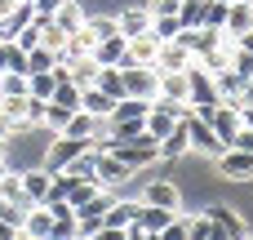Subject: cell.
Masks as SVG:
<instances>
[{
	"mask_svg": "<svg viewBox=\"0 0 253 240\" xmlns=\"http://www.w3.org/2000/svg\"><path fill=\"white\" fill-rule=\"evenodd\" d=\"M205 4H209V0H178V22H182V27H200Z\"/></svg>",
	"mask_w": 253,
	"mask_h": 240,
	"instance_id": "39",
	"label": "cell"
},
{
	"mask_svg": "<svg viewBox=\"0 0 253 240\" xmlns=\"http://www.w3.org/2000/svg\"><path fill=\"white\" fill-rule=\"evenodd\" d=\"M182 125H187V143H191V151H196V156H205L209 165H213V160H218V156L227 151V147L218 143L213 125H205L200 116H191V111H187V116H182Z\"/></svg>",
	"mask_w": 253,
	"mask_h": 240,
	"instance_id": "4",
	"label": "cell"
},
{
	"mask_svg": "<svg viewBox=\"0 0 253 240\" xmlns=\"http://www.w3.org/2000/svg\"><path fill=\"white\" fill-rule=\"evenodd\" d=\"M245 240H253V232H249V236H245Z\"/></svg>",
	"mask_w": 253,
	"mask_h": 240,
	"instance_id": "49",
	"label": "cell"
},
{
	"mask_svg": "<svg viewBox=\"0 0 253 240\" xmlns=\"http://www.w3.org/2000/svg\"><path fill=\"white\" fill-rule=\"evenodd\" d=\"M93 151H98V160H93V178H98V187L120 192L125 183H133V178H138V169H129L116 151H102V147H93Z\"/></svg>",
	"mask_w": 253,
	"mask_h": 240,
	"instance_id": "2",
	"label": "cell"
},
{
	"mask_svg": "<svg viewBox=\"0 0 253 240\" xmlns=\"http://www.w3.org/2000/svg\"><path fill=\"white\" fill-rule=\"evenodd\" d=\"M178 120H182L178 111H169V107H156V102H151V107H147V120H142V125H147V134H151V138H165V134H169Z\"/></svg>",
	"mask_w": 253,
	"mask_h": 240,
	"instance_id": "22",
	"label": "cell"
},
{
	"mask_svg": "<svg viewBox=\"0 0 253 240\" xmlns=\"http://www.w3.org/2000/svg\"><path fill=\"white\" fill-rule=\"evenodd\" d=\"M76 236H80V227H76V209H71V214H58L53 227H49V240H76Z\"/></svg>",
	"mask_w": 253,
	"mask_h": 240,
	"instance_id": "35",
	"label": "cell"
},
{
	"mask_svg": "<svg viewBox=\"0 0 253 240\" xmlns=\"http://www.w3.org/2000/svg\"><path fill=\"white\" fill-rule=\"evenodd\" d=\"M191 62H196V53H191L182 40H160V53H156V62H151V67L165 76V71H187Z\"/></svg>",
	"mask_w": 253,
	"mask_h": 240,
	"instance_id": "8",
	"label": "cell"
},
{
	"mask_svg": "<svg viewBox=\"0 0 253 240\" xmlns=\"http://www.w3.org/2000/svg\"><path fill=\"white\" fill-rule=\"evenodd\" d=\"M125 240H151V236H147V232H138V227H129V236H125Z\"/></svg>",
	"mask_w": 253,
	"mask_h": 240,
	"instance_id": "46",
	"label": "cell"
},
{
	"mask_svg": "<svg viewBox=\"0 0 253 240\" xmlns=\"http://www.w3.org/2000/svg\"><path fill=\"white\" fill-rule=\"evenodd\" d=\"M98 89L120 102V98H125V76H120V67H102V71H98Z\"/></svg>",
	"mask_w": 253,
	"mask_h": 240,
	"instance_id": "31",
	"label": "cell"
},
{
	"mask_svg": "<svg viewBox=\"0 0 253 240\" xmlns=\"http://www.w3.org/2000/svg\"><path fill=\"white\" fill-rule=\"evenodd\" d=\"M231 40L236 36H245V31H253V0H231L227 4V27H222Z\"/></svg>",
	"mask_w": 253,
	"mask_h": 240,
	"instance_id": "17",
	"label": "cell"
},
{
	"mask_svg": "<svg viewBox=\"0 0 253 240\" xmlns=\"http://www.w3.org/2000/svg\"><path fill=\"white\" fill-rule=\"evenodd\" d=\"M53 67H58V49H49V45L27 49V71H53Z\"/></svg>",
	"mask_w": 253,
	"mask_h": 240,
	"instance_id": "30",
	"label": "cell"
},
{
	"mask_svg": "<svg viewBox=\"0 0 253 240\" xmlns=\"http://www.w3.org/2000/svg\"><path fill=\"white\" fill-rule=\"evenodd\" d=\"M147 107H151V102H142V98H129V94H125V98L111 107V116H107V120H142V116H147Z\"/></svg>",
	"mask_w": 253,
	"mask_h": 240,
	"instance_id": "28",
	"label": "cell"
},
{
	"mask_svg": "<svg viewBox=\"0 0 253 240\" xmlns=\"http://www.w3.org/2000/svg\"><path fill=\"white\" fill-rule=\"evenodd\" d=\"M49 227H53V214H49L44 205H31V209L22 214V227H18V232H27V236H36V240H49Z\"/></svg>",
	"mask_w": 253,
	"mask_h": 240,
	"instance_id": "21",
	"label": "cell"
},
{
	"mask_svg": "<svg viewBox=\"0 0 253 240\" xmlns=\"http://www.w3.org/2000/svg\"><path fill=\"white\" fill-rule=\"evenodd\" d=\"M187 156H191V143H187V125L178 120V125H173V129L160 138V160H165V165H178V160H187Z\"/></svg>",
	"mask_w": 253,
	"mask_h": 240,
	"instance_id": "14",
	"label": "cell"
},
{
	"mask_svg": "<svg viewBox=\"0 0 253 240\" xmlns=\"http://www.w3.org/2000/svg\"><path fill=\"white\" fill-rule=\"evenodd\" d=\"M165 102H191V89H187V71H165L160 76V94Z\"/></svg>",
	"mask_w": 253,
	"mask_h": 240,
	"instance_id": "20",
	"label": "cell"
},
{
	"mask_svg": "<svg viewBox=\"0 0 253 240\" xmlns=\"http://www.w3.org/2000/svg\"><path fill=\"white\" fill-rule=\"evenodd\" d=\"M31 18H36V9H31V0H18V9H13V13H9V18L0 22V31H4V36L13 40V36H18V31H22V27L31 22Z\"/></svg>",
	"mask_w": 253,
	"mask_h": 240,
	"instance_id": "27",
	"label": "cell"
},
{
	"mask_svg": "<svg viewBox=\"0 0 253 240\" xmlns=\"http://www.w3.org/2000/svg\"><path fill=\"white\" fill-rule=\"evenodd\" d=\"M116 27H120V36H142V31H151V9H147L142 0H133V4H120V13H116Z\"/></svg>",
	"mask_w": 253,
	"mask_h": 240,
	"instance_id": "10",
	"label": "cell"
},
{
	"mask_svg": "<svg viewBox=\"0 0 253 240\" xmlns=\"http://www.w3.org/2000/svg\"><path fill=\"white\" fill-rule=\"evenodd\" d=\"M138 209H142V200H129V196H116V200H111V209L102 214V223H107V227H133Z\"/></svg>",
	"mask_w": 253,
	"mask_h": 240,
	"instance_id": "19",
	"label": "cell"
},
{
	"mask_svg": "<svg viewBox=\"0 0 253 240\" xmlns=\"http://www.w3.org/2000/svg\"><path fill=\"white\" fill-rule=\"evenodd\" d=\"M98 71H102V67H98L93 58H76V62H67V76H71L76 89H93V85H98Z\"/></svg>",
	"mask_w": 253,
	"mask_h": 240,
	"instance_id": "23",
	"label": "cell"
},
{
	"mask_svg": "<svg viewBox=\"0 0 253 240\" xmlns=\"http://www.w3.org/2000/svg\"><path fill=\"white\" fill-rule=\"evenodd\" d=\"M84 27L93 31V40H107V36H116V31H120V27H116V13H93V9H89Z\"/></svg>",
	"mask_w": 253,
	"mask_h": 240,
	"instance_id": "33",
	"label": "cell"
},
{
	"mask_svg": "<svg viewBox=\"0 0 253 240\" xmlns=\"http://www.w3.org/2000/svg\"><path fill=\"white\" fill-rule=\"evenodd\" d=\"M0 71H27V49H18L9 36L0 40Z\"/></svg>",
	"mask_w": 253,
	"mask_h": 240,
	"instance_id": "29",
	"label": "cell"
},
{
	"mask_svg": "<svg viewBox=\"0 0 253 240\" xmlns=\"http://www.w3.org/2000/svg\"><path fill=\"white\" fill-rule=\"evenodd\" d=\"M227 4H231V0H209V4H205V13H200V27L222 31V27H227Z\"/></svg>",
	"mask_w": 253,
	"mask_h": 240,
	"instance_id": "32",
	"label": "cell"
},
{
	"mask_svg": "<svg viewBox=\"0 0 253 240\" xmlns=\"http://www.w3.org/2000/svg\"><path fill=\"white\" fill-rule=\"evenodd\" d=\"M49 102H58V107H67V111H80V89H76L71 80H58V89H53Z\"/></svg>",
	"mask_w": 253,
	"mask_h": 240,
	"instance_id": "36",
	"label": "cell"
},
{
	"mask_svg": "<svg viewBox=\"0 0 253 240\" xmlns=\"http://www.w3.org/2000/svg\"><path fill=\"white\" fill-rule=\"evenodd\" d=\"M236 45H240L245 53H253V31H245V36H236Z\"/></svg>",
	"mask_w": 253,
	"mask_h": 240,
	"instance_id": "44",
	"label": "cell"
},
{
	"mask_svg": "<svg viewBox=\"0 0 253 240\" xmlns=\"http://www.w3.org/2000/svg\"><path fill=\"white\" fill-rule=\"evenodd\" d=\"M218 178L222 183H236V187H249L253 183V151H240V147H227L218 160H213Z\"/></svg>",
	"mask_w": 253,
	"mask_h": 240,
	"instance_id": "3",
	"label": "cell"
},
{
	"mask_svg": "<svg viewBox=\"0 0 253 240\" xmlns=\"http://www.w3.org/2000/svg\"><path fill=\"white\" fill-rule=\"evenodd\" d=\"M125 49H129V36H120V31H116V36H107V40H98L89 58H93L98 67H120V62H125Z\"/></svg>",
	"mask_w": 253,
	"mask_h": 240,
	"instance_id": "15",
	"label": "cell"
},
{
	"mask_svg": "<svg viewBox=\"0 0 253 240\" xmlns=\"http://www.w3.org/2000/svg\"><path fill=\"white\" fill-rule=\"evenodd\" d=\"M205 214H209L213 223H222V227L231 232V240H245V236H249V218H245L236 205H227V200H209Z\"/></svg>",
	"mask_w": 253,
	"mask_h": 240,
	"instance_id": "9",
	"label": "cell"
},
{
	"mask_svg": "<svg viewBox=\"0 0 253 240\" xmlns=\"http://www.w3.org/2000/svg\"><path fill=\"white\" fill-rule=\"evenodd\" d=\"M76 240H84V236H76Z\"/></svg>",
	"mask_w": 253,
	"mask_h": 240,
	"instance_id": "50",
	"label": "cell"
},
{
	"mask_svg": "<svg viewBox=\"0 0 253 240\" xmlns=\"http://www.w3.org/2000/svg\"><path fill=\"white\" fill-rule=\"evenodd\" d=\"M80 151H89V143L84 138H71V134H49V147H44V169L49 174H58L67 160H76Z\"/></svg>",
	"mask_w": 253,
	"mask_h": 240,
	"instance_id": "6",
	"label": "cell"
},
{
	"mask_svg": "<svg viewBox=\"0 0 253 240\" xmlns=\"http://www.w3.org/2000/svg\"><path fill=\"white\" fill-rule=\"evenodd\" d=\"M49 18H53V22H58L67 36H71V31H80V27H84V18H89V4H84V0H58V9H53Z\"/></svg>",
	"mask_w": 253,
	"mask_h": 240,
	"instance_id": "16",
	"label": "cell"
},
{
	"mask_svg": "<svg viewBox=\"0 0 253 240\" xmlns=\"http://www.w3.org/2000/svg\"><path fill=\"white\" fill-rule=\"evenodd\" d=\"M120 76H125V94H129V98L156 102V94H160V71H156V67L133 62V67H120Z\"/></svg>",
	"mask_w": 253,
	"mask_h": 240,
	"instance_id": "5",
	"label": "cell"
},
{
	"mask_svg": "<svg viewBox=\"0 0 253 240\" xmlns=\"http://www.w3.org/2000/svg\"><path fill=\"white\" fill-rule=\"evenodd\" d=\"M102 151H116L129 169H151V165H160V138H151V134H142V138H125V143H102Z\"/></svg>",
	"mask_w": 253,
	"mask_h": 240,
	"instance_id": "1",
	"label": "cell"
},
{
	"mask_svg": "<svg viewBox=\"0 0 253 240\" xmlns=\"http://www.w3.org/2000/svg\"><path fill=\"white\" fill-rule=\"evenodd\" d=\"M151 31H156L160 40H178L182 22H178V13H160V18H151Z\"/></svg>",
	"mask_w": 253,
	"mask_h": 240,
	"instance_id": "38",
	"label": "cell"
},
{
	"mask_svg": "<svg viewBox=\"0 0 253 240\" xmlns=\"http://www.w3.org/2000/svg\"><path fill=\"white\" fill-rule=\"evenodd\" d=\"M173 214H178V209H160V205H142V209H138V218H133V227H138V232H147V236H156V232H165V227L173 223Z\"/></svg>",
	"mask_w": 253,
	"mask_h": 240,
	"instance_id": "18",
	"label": "cell"
},
{
	"mask_svg": "<svg viewBox=\"0 0 253 240\" xmlns=\"http://www.w3.org/2000/svg\"><path fill=\"white\" fill-rule=\"evenodd\" d=\"M138 200L142 205H160V209H182V187H178V178H147Z\"/></svg>",
	"mask_w": 253,
	"mask_h": 240,
	"instance_id": "7",
	"label": "cell"
},
{
	"mask_svg": "<svg viewBox=\"0 0 253 240\" xmlns=\"http://www.w3.org/2000/svg\"><path fill=\"white\" fill-rule=\"evenodd\" d=\"M0 156H4V138H0Z\"/></svg>",
	"mask_w": 253,
	"mask_h": 240,
	"instance_id": "48",
	"label": "cell"
},
{
	"mask_svg": "<svg viewBox=\"0 0 253 240\" xmlns=\"http://www.w3.org/2000/svg\"><path fill=\"white\" fill-rule=\"evenodd\" d=\"M18 178H22L27 205H44V196H49V187H53V174H49L44 165H36V169H18Z\"/></svg>",
	"mask_w": 253,
	"mask_h": 240,
	"instance_id": "12",
	"label": "cell"
},
{
	"mask_svg": "<svg viewBox=\"0 0 253 240\" xmlns=\"http://www.w3.org/2000/svg\"><path fill=\"white\" fill-rule=\"evenodd\" d=\"M125 236H129V227H107V223H102L89 240H125Z\"/></svg>",
	"mask_w": 253,
	"mask_h": 240,
	"instance_id": "41",
	"label": "cell"
},
{
	"mask_svg": "<svg viewBox=\"0 0 253 240\" xmlns=\"http://www.w3.org/2000/svg\"><path fill=\"white\" fill-rule=\"evenodd\" d=\"M31 9H36V13H53V9H58V0H31Z\"/></svg>",
	"mask_w": 253,
	"mask_h": 240,
	"instance_id": "43",
	"label": "cell"
},
{
	"mask_svg": "<svg viewBox=\"0 0 253 240\" xmlns=\"http://www.w3.org/2000/svg\"><path fill=\"white\" fill-rule=\"evenodd\" d=\"M80 107H84L89 116L107 120V116H111V107H116V98H107V94H102V89L93 85V89H80Z\"/></svg>",
	"mask_w": 253,
	"mask_h": 240,
	"instance_id": "25",
	"label": "cell"
},
{
	"mask_svg": "<svg viewBox=\"0 0 253 240\" xmlns=\"http://www.w3.org/2000/svg\"><path fill=\"white\" fill-rule=\"evenodd\" d=\"M9 134H13V125H9V120H4V111H0V138L9 143Z\"/></svg>",
	"mask_w": 253,
	"mask_h": 240,
	"instance_id": "45",
	"label": "cell"
},
{
	"mask_svg": "<svg viewBox=\"0 0 253 240\" xmlns=\"http://www.w3.org/2000/svg\"><path fill=\"white\" fill-rule=\"evenodd\" d=\"M13 240H36V236H27V232H13Z\"/></svg>",
	"mask_w": 253,
	"mask_h": 240,
	"instance_id": "47",
	"label": "cell"
},
{
	"mask_svg": "<svg viewBox=\"0 0 253 240\" xmlns=\"http://www.w3.org/2000/svg\"><path fill=\"white\" fill-rule=\"evenodd\" d=\"M209 125H213V134H218V143L231 147L236 134H240V111H236V102H218L213 116H209Z\"/></svg>",
	"mask_w": 253,
	"mask_h": 240,
	"instance_id": "11",
	"label": "cell"
},
{
	"mask_svg": "<svg viewBox=\"0 0 253 240\" xmlns=\"http://www.w3.org/2000/svg\"><path fill=\"white\" fill-rule=\"evenodd\" d=\"M53 89H58V71H27V94H31V98L49 102Z\"/></svg>",
	"mask_w": 253,
	"mask_h": 240,
	"instance_id": "24",
	"label": "cell"
},
{
	"mask_svg": "<svg viewBox=\"0 0 253 240\" xmlns=\"http://www.w3.org/2000/svg\"><path fill=\"white\" fill-rule=\"evenodd\" d=\"M93 160H98V151L89 147V151H80L76 160H67V165H62L58 174H67V178H89V183H98V178H93Z\"/></svg>",
	"mask_w": 253,
	"mask_h": 240,
	"instance_id": "26",
	"label": "cell"
},
{
	"mask_svg": "<svg viewBox=\"0 0 253 240\" xmlns=\"http://www.w3.org/2000/svg\"><path fill=\"white\" fill-rule=\"evenodd\" d=\"M27 94V71H0V98Z\"/></svg>",
	"mask_w": 253,
	"mask_h": 240,
	"instance_id": "37",
	"label": "cell"
},
{
	"mask_svg": "<svg viewBox=\"0 0 253 240\" xmlns=\"http://www.w3.org/2000/svg\"><path fill=\"white\" fill-rule=\"evenodd\" d=\"M231 71H236L240 80H249V76H253V53H245L240 45L231 49Z\"/></svg>",
	"mask_w": 253,
	"mask_h": 240,
	"instance_id": "40",
	"label": "cell"
},
{
	"mask_svg": "<svg viewBox=\"0 0 253 240\" xmlns=\"http://www.w3.org/2000/svg\"><path fill=\"white\" fill-rule=\"evenodd\" d=\"M205 240H231V232H227L222 223H213V218H209V232H205Z\"/></svg>",
	"mask_w": 253,
	"mask_h": 240,
	"instance_id": "42",
	"label": "cell"
},
{
	"mask_svg": "<svg viewBox=\"0 0 253 240\" xmlns=\"http://www.w3.org/2000/svg\"><path fill=\"white\" fill-rule=\"evenodd\" d=\"M67 120H71V111H67V107H58V102H44V125H40L44 134H62V129H67Z\"/></svg>",
	"mask_w": 253,
	"mask_h": 240,
	"instance_id": "34",
	"label": "cell"
},
{
	"mask_svg": "<svg viewBox=\"0 0 253 240\" xmlns=\"http://www.w3.org/2000/svg\"><path fill=\"white\" fill-rule=\"evenodd\" d=\"M187 89H191V102H222V98H218V80H213L200 62L187 67Z\"/></svg>",
	"mask_w": 253,
	"mask_h": 240,
	"instance_id": "13",
	"label": "cell"
}]
</instances>
